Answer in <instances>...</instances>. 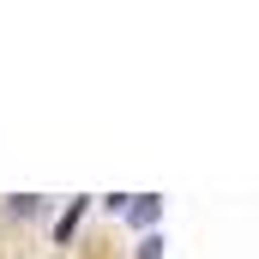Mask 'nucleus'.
I'll return each instance as SVG.
<instances>
[{"label": "nucleus", "mask_w": 259, "mask_h": 259, "mask_svg": "<svg viewBox=\"0 0 259 259\" xmlns=\"http://www.w3.org/2000/svg\"><path fill=\"white\" fill-rule=\"evenodd\" d=\"M157 217H163V199H157V193H139V199H127V223H133V229H151Z\"/></svg>", "instance_id": "f257e3e1"}, {"label": "nucleus", "mask_w": 259, "mask_h": 259, "mask_svg": "<svg viewBox=\"0 0 259 259\" xmlns=\"http://www.w3.org/2000/svg\"><path fill=\"white\" fill-rule=\"evenodd\" d=\"M78 217H84V199H78V205H66V211H61V223H55V235H61V241L72 235V229H78Z\"/></svg>", "instance_id": "f03ea898"}, {"label": "nucleus", "mask_w": 259, "mask_h": 259, "mask_svg": "<svg viewBox=\"0 0 259 259\" xmlns=\"http://www.w3.org/2000/svg\"><path fill=\"white\" fill-rule=\"evenodd\" d=\"M36 211H42V205H36L30 193H18V199H12V217H36Z\"/></svg>", "instance_id": "7ed1b4c3"}, {"label": "nucleus", "mask_w": 259, "mask_h": 259, "mask_svg": "<svg viewBox=\"0 0 259 259\" xmlns=\"http://www.w3.org/2000/svg\"><path fill=\"white\" fill-rule=\"evenodd\" d=\"M139 259H163V235H145L139 241Z\"/></svg>", "instance_id": "20e7f679"}]
</instances>
